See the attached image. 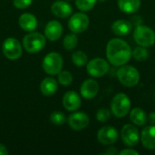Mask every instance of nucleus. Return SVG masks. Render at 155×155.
Returning a JSON list of instances; mask_svg holds the SVG:
<instances>
[{"label": "nucleus", "mask_w": 155, "mask_h": 155, "mask_svg": "<svg viewBox=\"0 0 155 155\" xmlns=\"http://www.w3.org/2000/svg\"><path fill=\"white\" fill-rule=\"evenodd\" d=\"M18 24L23 30L26 32H33L37 27V19L33 14L24 13L19 16Z\"/></svg>", "instance_id": "19"}, {"label": "nucleus", "mask_w": 155, "mask_h": 155, "mask_svg": "<svg viewBox=\"0 0 155 155\" xmlns=\"http://www.w3.org/2000/svg\"><path fill=\"white\" fill-rule=\"evenodd\" d=\"M119 138L118 131L110 125L102 127L97 133V139L103 145H112L114 144Z\"/></svg>", "instance_id": "11"}, {"label": "nucleus", "mask_w": 155, "mask_h": 155, "mask_svg": "<svg viewBox=\"0 0 155 155\" xmlns=\"http://www.w3.org/2000/svg\"><path fill=\"white\" fill-rule=\"evenodd\" d=\"M86 70L89 75L94 78H100L104 76L110 70L109 63L101 57L94 58L88 61L86 65Z\"/></svg>", "instance_id": "7"}, {"label": "nucleus", "mask_w": 155, "mask_h": 155, "mask_svg": "<svg viewBox=\"0 0 155 155\" xmlns=\"http://www.w3.org/2000/svg\"><path fill=\"white\" fill-rule=\"evenodd\" d=\"M117 78L126 87H134L140 82L139 71L132 65H122L117 72Z\"/></svg>", "instance_id": "3"}, {"label": "nucleus", "mask_w": 155, "mask_h": 155, "mask_svg": "<svg viewBox=\"0 0 155 155\" xmlns=\"http://www.w3.org/2000/svg\"><path fill=\"white\" fill-rule=\"evenodd\" d=\"M4 55L9 60H17L22 56L23 48L21 43L15 37L6 38L2 45Z\"/></svg>", "instance_id": "8"}, {"label": "nucleus", "mask_w": 155, "mask_h": 155, "mask_svg": "<svg viewBox=\"0 0 155 155\" xmlns=\"http://www.w3.org/2000/svg\"><path fill=\"white\" fill-rule=\"evenodd\" d=\"M121 137L123 143L128 147L136 146L141 139L140 133L134 124H125L122 128L121 131Z\"/></svg>", "instance_id": "10"}, {"label": "nucleus", "mask_w": 155, "mask_h": 155, "mask_svg": "<svg viewBox=\"0 0 155 155\" xmlns=\"http://www.w3.org/2000/svg\"><path fill=\"white\" fill-rule=\"evenodd\" d=\"M130 21H131V23L133 24V25H135V26L140 25H143V20L142 16H139V15H134V16H133V17L131 18Z\"/></svg>", "instance_id": "31"}, {"label": "nucleus", "mask_w": 155, "mask_h": 155, "mask_svg": "<svg viewBox=\"0 0 155 155\" xmlns=\"http://www.w3.org/2000/svg\"><path fill=\"white\" fill-rule=\"evenodd\" d=\"M78 44V37L76 35V34L72 33V34H68L64 36V41H63V45L64 47V49L71 51L74 50Z\"/></svg>", "instance_id": "24"}, {"label": "nucleus", "mask_w": 155, "mask_h": 155, "mask_svg": "<svg viewBox=\"0 0 155 155\" xmlns=\"http://www.w3.org/2000/svg\"><path fill=\"white\" fill-rule=\"evenodd\" d=\"M131 110V100L127 94L119 93L114 96L111 102L112 114L117 118H123L128 114Z\"/></svg>", "instance_id": "2"}, {"label": "nucleus", "mask_w": 155, "mask_h": 155, "mask_svg": "<svg viewBox=\"0 0 155 155\" xmlns=\"http://www.w3.org/2000/svg\"><path fill=\"white\" fill-rule=\"evenodd\" d=\"M57 88V82L53 77H46L40 84V91L45 96H51L54 94Z\"/></svg>", "instance_id": "20"}, {"label": "nucleus", "mask_w": 155, "mask_h": 155, "mask_svg": "<svg viewBox=\"0 0 155 155\" xmlns=\"http://www.w3.org/2000/svg\"><path fill=\"white\" fill-rule=\"evenodd\" d=\"M130 120L136 126H143L148 122V116L144 110L136 107L134 108L130 113Z\"/></svg>", "instance_id": "22"}, {"label": "nucleus", "mask_w": 155, "mask_h": 155, "mask_svg": "<svg viewBox=\"0 0 155 155\" xmlns=\"http://www.w3.org/2000/svg\"><path fill=\"white\" fill-rule=\"evenodd\" d=\"M67 1H70V0H67Z\"/></svg>", "instance_id": "37"}, {"label": "nucleus", "mask_w": 155, "mask_h": 155, "mask_svg": "<svg viewBox=\"0 0 155 155\" xmlns=\"http://www.w3.org/2000/svg\"><path fill=\"white\" fill-rule=\"evenodd\" d=\"M119 154L121 155H138L139 153L137 151H135L134 149H132V148H127V149H124L122 150Z\"/></svg>", "instance_id": "32"}, {"label": "nucleus", "mask_w": 155, "mask_h": 155, "mask_svg": "<svg viewBox=\"0 0 155 155\" xmlns=\"http://www.w3.org/2000/svg\"><path fill=\"white\" fill-rule=\"evenodd\" d=\"M73 75L68 71H61L58 74V83L64 86H68L73 83Z\"/></svg>", "instance_id": "28"}, {"label": "nucleus", "mask_w": 155, "mask_h": 155, "mask_svg": "<svg viewBox=\"0 0 155 155\" xmlns=\"http://www.w3.org/2000/svg\"><path fill=\"white\" fill-rule=\"evenodd\" d=\"M97 1H100V2H104V1H106V0H97Z\"/></svg>", "instance_id": "36"}, {"label": "nucleus", "mask_w": 155, "mask_h": 155, "mask_svg": "<svg viewBox=\"0 0 155 155\" xmlns=\"http://www.w3.org/2000/svg\"><path fill=\"white\" fill-rule=\"evenodd\" d=\"M33 3V0H14L13 5L18 9H25L30 6Z\"/></svg>", "instance_id": "30"}, {"label": "nucleus", "mask_w": 155, "mask_h": 155, "mask_svg": "<svg viewBox=\"0 0 155 155\" xmlns=\"http://www.w3.org/2000/svg\"><path fill=\"white\" fill-rule=\"evenodd\" d=\"M133 24L130 20L126 19H119L113 23L112 31L114 35L119 36H124L129 35L133 30Z\"/></svg>", "instance_id": "18"}, {"label": "nucleus", "mask_w": 155, "mask_h": 155, "mask_svg": "<svg viewBox=\"0 0 155 155\" xmlns=\"http://www.w3.org/2000/svg\"><path fill=\"white\" fill-rule=\"evenodd\" d=\"M67 122L71 129L74 131H81L89 125L90 119L84 112H74L68 117Z\"/></svg>", "instance_id": "12"}, {"label": "nucleus", "mask_w": 155, "mask_h": 155, "mask_svg": "<svg viewBox=\"0 0 155 155\" xmlns=\"http://www.w3.org/2000/svg\"><path fill=\"white\" fill-rule=\"evenodd\" d=\"M45 36L40 33L30 32L23 39V47L30 54L40 52L45 45Z\"/></svg>", "instance_id": "4"}, {"label": "nucleus", "mask_w": 155, "mask_h": 155, "mask_svg": "<svg viewBox=\"0 0 155 155\" xmlns=\"http://www.w3.org/2000/svg\"><path fill=\"white\" fill-rule=\"evenodd\" d=\"M97 0H75V5L77 8L82 12H88L92 10Z\"/></svg>", "instance_id": "26"}, {"label": "nucleus", "mask_w": 155, "mask_h": 155, "mask_svg": "<svg viewBox=\"0 0 155 155\" xmlns=\"http://www.w3.org/2000/svg\"><path fill=\"white\" fill-rule=\"evenodd\" d=\"M148 121L151 124H155V112H153L148 116Z\"/></svg>", "instance_id": "35"}, {"label": "nucleus", "mask_w": 155, "mask_h": 155, "mask_svg": "<svg viewBox=\"0 0 155 155\" xmlns=\"http://www.w3.org/2000/svg\"><path fill=\"white\" fill-rule=\"evenodd\" d=\"M66 116L64 114H63L62 112H53L50 115V121L52 122V124H54V125L60 126L63 125L65 122H66Z\"/></svg>", "instance_id": "27"}, {"label": "nucleus", "mask_w": 155, "mask_h": 155, "mask_svg": "<svg viewBox=\"0 0 155 155\" xmlns=\"http://www.w3.org/2000/svg\"><path fill=\"white\" fill-rule=\"evenodd\" d=\"M90 24V19L84 12H79L74 14L68 21L69 29L74 34H81L84 32Z\"/></svg>", "instance_id": "9"}, {"label": "nucleus", "mask_w": 155, "mask_h": 155, "mask_svg": "<svg viewBox=\"0 0 155 155\" xmlns=\"http://www.w3.org/2000/svg\"><path fill=\"white\" fill-rule=\"evenodd\" d=\"M8 153H8L7 148L4 144L0 143V155H7Z\"/></svg>", "instance_id": "34"}, {"label": "nucleus", "mask_w": 155, "mask_h": 155, "mask_svg": "<svg viewBox=\"0 0 155 155\" xmlns=\"http://www.w3.org/2000/svg\"><path fill=\"white\" fill-rule=\"evenodd\" d=\"M63 35V25L56 20L48 22L45 27V36L50 41H57Z\"/></svg>", "instance_id": "15"}, {"label": "nucleus", "mask_w": 155, "mask_h": 155, "mask_svg": "<svg viewBox=\"0 0 155 155\" xmlns=\"http://www.w3.org/2000/svg\"><path fill=\"white\" fill-rule=\"evenodd\" d=\"M99 92V84L94 79L85 80L80 87V93L83 98L86 100L94 99Z\"/></svg>", "instance_id": "14"}, {"label": "nucleus", "mask_w": 155, "mask_h": 155, "mask_svg": "<svg viewBox=\"0 0 155 155\" xmlns=\"http://www.w3.org/2000/svg\"><path fill=\"white\" fill-rule=\"evenodd\" d=\"M132 52L130 45L120 38L111 39L106 45L107 59L114 66L126 64L132 57Z\"/></svg>", "instance_id": "1"}, {"label": "nucleus", "mask_w": 155, "mask_h": 155, "mask_svg": "<svg viewBox=\"0 0 155 155\" xmlns=\"http://www.w3.org/2000/svg\"><path fill=\"white\" fill-rule=\"evenodd\" d=\"M112 111L107 108H101L96 113V119L100 123H106L111 119Z\"/></svg>", "instance_id": "29"}, {"label": "nucleus", "mask_w": 155, "mask_h": 155, "mask_svg": "<svg viewBox=\"0 0 155 155\" xmlns=\"http://www.w3.org/2000/svg\"><path fill=\"white\" fill-rule=\"evenodd\" d=\"M117 153H119L117 152V150H116L115 147H110V148H108V149L106 150V152L104 153V154L107 155H115L117 154Z\"/></svg>", "instance_id": "33"}, {"label": "nucleus", "mask_w": 155, "mask_h": 155, "mask_svg": "<svg viewBox=\"0 0 155 155\" xmlns=\"http://www.w3.org/2000/svg\"><path fill=\"white\" fill-rule=\"evenodd\" d=\"M134 39L138 45L150 47L155 44V32L143 25H137L134 31Z\"/></svg>", "instance_id": "6"}, {"label": "nucleus", "mask_w": 155, "mask_h": 155, "mask_svg": "<svg viewBox=\"0 0 155 155\" xmlns=\"http://www.w3.org/2000/svg\"><path fill=\"white\" fill-rule=\"evenodd\" d=\"M141 0H118L119 9L125 14H134L141 7Z\"/></svg>", "instance_id": "21"}, {"label": "nucleus", "mask_w": 155, "mask_h": 155, "mask_svg": "<svg viewBox=\"0 0 155 155\" xmlns=\"http://www.w3.org/2000/svg\"><path fill=\"white\" fill-rule=\"evenodd\" d=\"M141 142L147 150H155V124L143 128L141 134Z\"/></svg>", "instance_id": "17"}, {"label": "nucleus", "mask_w": 155, "mask_h": 155, "mask_svg": "<svg viewBox=\"0 0 155 155\" xmlns=\"http://www.w3.org/2000/svg\"><path fill=\"white\" fill-rule=\"evenodd\" d=\"M51 10L52 13L59 18L69 17L73 13L72 5L69 3L61 0L54 2L51 5Z\"/></svg>", "instance_id": "16"}, {"label": "nucleus", "mask_w": 155, "mask_h": 155, "mask_svg": "<svg viewBox=\"0 0 155 155\" xmlns=\"http://www.w3.org/2000/svg\"><path fill=\"white\" fill-rule=\"evenodd\" d=\"M64 60L60 54L56 52H51L47 54L42 63L44 71L49 75L58 74L63 68Z\"/></svg>", "instance_id": "5"}, {"label": "nucleus", "mask_w": 155, "mask_h": 155, "mask_svg": "<svg viewBox=\"0 0 155 155\" xmlns=\"http://www.w3.org/2000/svg\"><path fill=\"white\" fill-rule=\"evenodd\" d=\"M81 97L74 91H68L63 96V106L69 112H74L81 106Z\"/></svg>", "instance_id": "13"}, {"label": "nucleus", "mask_w": 155, "mask_h": 155, "mask_svg": "<svg viewBox=\"0 0 155 155\" xmlns=\"http://www.w3.org/2000/svg\"><path fill=\"white\" fill-rule=\"evenodd\" d=\"M72 61L74 65L82 67L88 63V56L83 51H76L72 54Z\"/></svg>", "instance_id": "25"}, {"label": "nucleus", "mask_w": 155, "mask_h": 155, "mask_svg": "<svg viewBox=\"0 0 155 155\" xmlns=\"http://www.w3.org/2000/svg\"><path fill=\"white\" fill-rule=\"evenodd\" d=\"M132 56L138 62H143L148 59L149 57V51L147 50V47L144 46H136L133 52H132Z\"/></svg>", "instance_id": "23"}]
</instances>
